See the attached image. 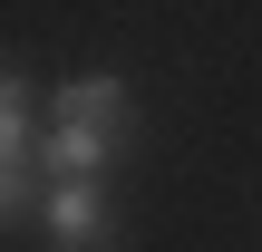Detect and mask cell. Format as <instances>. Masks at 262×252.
<instances>
[{
    "instance_id": "6da1fadb",
    "label": "cell",
    "mask_w": 262,
    "mask_h": 252,
    "mask_svg": "<svg viewBox=\"0 0 262 252\" xmlns=\"http://www.w3.org/2000/svg\"><path fill=\"white\" fill-rule=\"evenodd\" d=\"M117 126H126V87H117V78H78V87H58L39 155H49L58 175H97V165L117 155Z\"/></svg>"
},
{
    "instance_id": "7a4b0ae2",
    "label": "cell",
    "mask_w": 262,
    "mask_h": 252,
    "mask_svg": "<svg viewBox=\"0 0 262 252\" xmlns=\"http://www.w3.org/2000/svg\"><path fill=\"white\" fill-rule=\"evenodd\" d=\"M39 223H49V252H107V194L88 175H58L49 204H39Z\"/></svg>"
}]
</instances>
